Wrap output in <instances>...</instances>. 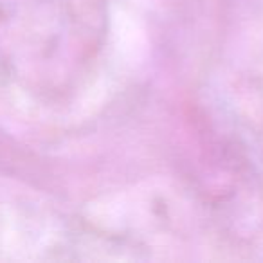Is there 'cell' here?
Here are the masks:
<instances>
[]
</instances>
